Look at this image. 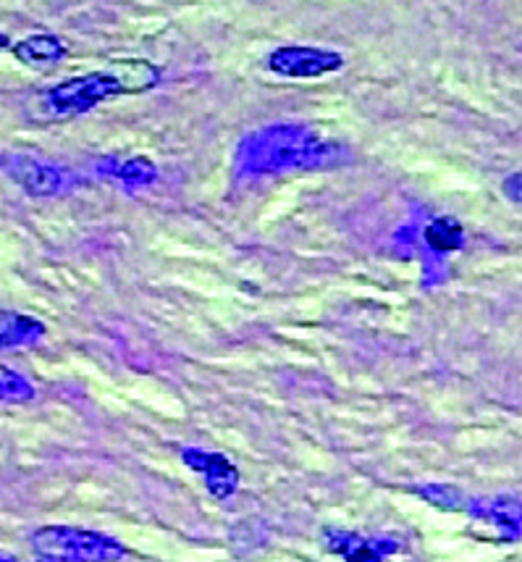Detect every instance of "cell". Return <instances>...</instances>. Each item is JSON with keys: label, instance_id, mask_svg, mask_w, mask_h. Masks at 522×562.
<instances>
[{"label": "cell", "instance_id": "cell-1", "mask_svg": "<svg viewBox=\"0 0 522 562\" xmlns=\"http://www.w3.org/2000/svg\"><path fill=\"white\" fill-rule=\"evenodd\" d=\"M160 82V69L150 61H118L105 71L66 79L45 92V111L56 119H77L100 103L124 95H139Z\"/></svg>", "mask_w": 522, "mask_h": 562}, {"label": "cell", "instance_id": "cell-2", "mask_svg": "<svg viewBox=\"0 0 522 562\" xmlns=\"http://www.w3.org/2000/svg\"><path fill=\"white\" fill-rule=\"evenodd\" d=\"M337 143H324L303 126H276L245 139L239 147V166L250 173H273L286 169H320L341 158Z\"/></svg>", "mask_w": 522, "mask_h": 562}, {"label": "cell", "instance_id": "cell-3", "mask_svg": "<svg viewBox=\"0 0 522 562\" xmlns=\"http://www.w3.org/2000/svg\"><path fill=\"white\" fill-rule=\"evenodd\" d=\"M32 547L48 562H118L126 547L100 531L73 526H45L32 533Z\"/></svg>", "mask_w": 522, "mask_h": 562}, {"label": "cell", "instance_id": "cell-4", "mask_svg": "<svg viewBox=\"0 0 522 562\" xmlns=\"http://www.w3.org/2000/svg\"><path fill=\"white\" fill-rule=\"evenodd\" d=\"M344 58L337 50L313 48V45H284L268 56V69L286 79H318L339 71Z\"/></svg>", "mask_w": 522, "mask_h": 562}, {"label": "cell", "instance_id": "cell-5", "mask_svg": "<svg viewBox=\"0 0 522 562\" xmlns=\"http://www.w3.org/2000/svg\"><path fill=\"white\" fill-rule=\"evenodd\" d=\"M0 169L9 173L26 195H35V198L61 195L66 187H69V177H66L58 166L43 164V160H35V158L5 156L0 158Z\"/></svg>", "mask_w": 522, "mask_h": 562}, {"label": "cell", "instance_id": "cell-6", "mask_svg": "<svg viewBox=\"0 0 522 562\" xmlns=\"http://www.w3.org/2000/svg\"><path fill=\"white\" fill-rule=\"evenodd\" d=\"M182 458H184V463L192 468V471L203 476L205 490L211 492L216 499H229L231 494L239 490V468L229 463L224 454L186 447V450L182 452Z\"/></svg>", "mask_w": 522, "mask_h": 562}, {"label": "cell", "instance_id": "cell-7", "mask_svg": "<svg viewBox=\"0 0 522 562\" xmlns=\"http://www.w3.org/2000/svg\"><path fill=\"white\" fill-rule=\"evenodd\" d=\"M467 513L473 518L497 526L504 541L522 537V497L520 494H501L493 499H467Z\"/></svg>", "mask_w": 522, "mask_h": 562}, {"label": "cell", "instance_id": "cell-8", "mask_svg": "<svg viewBox=\"0 0 522 562\" xmlns=\"http://www.w3.org/2000/svg\"><path fill=\"white\" fill-rule=\"evenodd\" d=\"M326 544L328 550L337 552L347 562H381L386 554L397 552L399 544L392 539H373L367 541L358 533L347 531H326Z\"/></svg>", "mask_w": 522, "mask_h": 562}, {"label": "cell", "instance_id": "cell-9", "mask_svg": "<svg viewBox=\"0 0 522 562\" xmlns=\"http://www.w3.org/2000/svg\"><path fill=\"white\" fill-rule=\"evenodd\" d=\"M98 173L109 179H118V182L129 187H145L158 179L156 164H150L147 158H103L98 164Z\"/></svg>", "mask_w": 522, "mask_h": 562}, {"label": "cell", "instance_id": "cell-10", "mask_svg": "<svg viewBox=\"0 0 522 562\" xmlns=\"http://www.w3.org/2000/svg\"><path fill=\"white\" fill-rule=\"evenodd\" d=\"M11 50L19 61L30 66L56 64L66 56V45L56 35H30L11 45Z\"/></svg>", "mask_w": 522, "mask_h": 562}, {"label": "cell", "instance_id": "cell-11", "mask_svg": "<svg viewBox=\"0 0 522 562\" xmlns=\"http://www.w3.org/2000/svg\"><path fill=\"white\" fill-rule=\"evenodd\" d=\"M45 334V326L37 318L22 316V313H3L0 311V350L9 347H22L37 342Z\"/></svg>", "mask_w": 522, "mask_h": 562}, {"label": "cell", "instance_id": "cell-12", "mask_svg": "<svg viewBox=\"0 0 522 562\" xmlns=\"http://www.w3.org/2000/svg\"><path fill=\"white\" fill-rule=\"evenodd\" d=\"M425 245L431 247L433 252H457L462 245H465V232L454 218H436L425 226Z\"/></svg>", "mask_w": 522, "mask_h": 562}, {"label": "cell", "instance_id": "cell-13", "mask_svg": "<svg viewBox=\"0 0 522 562\" xmlns=\"http://www.w3.org/2000/svg\"><path fill=\"white\" fill-rule=\"evenodd\" d=\"M32 400H35V386H32L22 373L0 366V403L24 405L32 403Z\"/></svg>", "mask_w": 522, "mask_h": 562}, {"label": "cell", "instance_id": "cell-14", "mask_svg": "<svg viewBox=\"0 0 522 562\" xmlns=\"http://www.w3.org/2000/svg\"><path fill=\"white\" fill-rule=\"evenodd\" d=\"M415 494H418V497H423L425 502H431V505L441 507V510H465L467 507V497L452 484L415 486Z\"/></svg>", "mask_w": 522, "mask_h": 562}, {"label": "cell", "instance_id": "cell-15", "mask_svg": "<svg viewBox=\"0 0 522 562\" xmlns=\"http://www.w3.org/2000/svg\"><path fill=\"white\" fill-rule=\"evenodd\" d=\"M504 195L514 200V203H522V173H512V177H507Z\"/></svg>", "mask_w": 522, "mask_h": 562}, {"label": "cell", "instance_id": "cell-16", "mask_svg": "<svg viewBox=\"0 0 522 562\" xmlns=\"http://www.w3.org/2000/svg\"><path fill=\"white\" fill-rule=\"evenodd\" d=\"M5 48H11V37L0 32V50H5Z\"/></svg>", "mask_w": 522, "mask_h": 562}, {"label": "cell", "instance_id": "cell-17", "mask_svg": "<svg viewBox=\"0 0 522 562\" xmlns=\"http://www.w3.org/2000/svg\"><path fill=\"white\" fill-rule=\"evenodd\" d=\"M0 562H16V560L9 558V554H3V552H0ZM45 562H48V560H45Z\"/></svg>", "mask_w": 522, "mask_h": 562}]
</instances>
